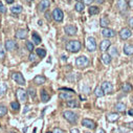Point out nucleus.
<instances>
[{
	"label": "nucleus",
	"mask_w": 133,
	"mask_h": 133,
	"mask_svg": "<svg viewBox=\"0 0 133 133\" xmlns=\"http://www.w3.org/2000/svg\"><path fill=\"white\" fill-rule=\"evenodd\" d=\"M17 97L20 102H26L27 99V92L24 89H17Z\"/></svg>",
	"instance_id": "10"
},
{
	"label": "nucleus",
	"mask_w": 133,
	"mask_h": 133,
	"mask_svg": "<svg viewBox=\"0 0 133 133\" xmlns=\"http://www.w3.org/2000/svg\"><path fill=\"white\" fill-rule=\"evenodd\" d=\"M124 52L127 55V56H132L133 55V45L132 44H126L124 46Z\"/></svg>",
	"instance_id": "17"
},
{
	"label": "nucleus",
	"mask_w": 133,
	"mask_h": 133,
	"mask_svg": "<svg viewBox=\"0 0 133 133\" xmlns=\"http://www.w3.org/2000/svg\"><path fill=\"white\" fill-rule=\"evenodd\" d=\"M12 79L14 80V81H16L18 84H20V85H25V80H24V78H23V76L20 74V72H15V74H13L12 75Z\"/></svg>",
	"instance_id": "8"
},
{
	"label": "nucleus",
	"mask_w": 133,
	"mask_h": 133,
	"mask_svg": "<svg viewBox=\"0 0 133 133\" xmlns=\"http://www.w3.org/2000/svg\"><path fill=\"white\" fill-rule=\"evenodd\" d=\"M26 48L29 51H32V50H34V44H32L31 42H26Z\"/></svg>",
	"instance_id": "38"
},
{
	"label": "nucleus",
	"mask_w": 133,
	"mask_h": 133,
	"mask_svg": "<svg viewBox=\"0 0 133 133\" xmlns=\"http://www.w3.org/2000/svg\"><path fill=\"white\" fill-rule=\"evenodd\" d=\"M4 58V50H3V47L0 45V59H3Z\"/></svg>",
	"instance_id": "41"
},
{
	"label": "nucleus",
	"mask_w": 133,
	"mask_h": 133,
	"mask_svg": "<svg viewBox=\"0 0 133 133\" xmlns=\"http://www.w3.org/2000/svg\"><path fill=\"white\" fill-rule=\"evenodd\" d=\"M47 133H52V132H47Z\"/></svg>",
	"instance_id": "57"
},
{
	"label": "nucleus",
	"mask_w": 133,
	"mask_h": 133,
	"mask_svg": "<svg viewBox=\"0 0 133 133\" xmlns=\"http://www.w3.org/2000/svg\"><path fill=\"white\" fill-rule=\"evenodd\" d=\"M6 113H8V109H6V107H4V106H0V117L3 116V115H5Z\"/></svg>",
	"instance_id": "36"
},
{
	"label": "nucleus",
	"mask_w": 133,
	"mask_h": 133,
	"mask_svg": "<svg viewBox=\"0 0 133 133\" xmlns=\"http://www.w3.org/2000/svg\"><path fill=\"white\" fill-rule=\"evenodd\" d=\"M82 126L84 127H87L88 129H94L95 128V124L92 119H89V118H84L82 121Z\"/></svg>",
	"instance_id": "13"
},
{
	"label": "nucleus",
	"mask_w": 133,
	"mask_h": 133,
	"mask_svg": "<svg viewBox=\"0 0 133 133\" xmlns=\"http://www.w3.org/2000/svg\"><path fill=\"white\" fill-rule=\"evenodd\" d=\"M77 1H78V2H79V1H81V0H77Z\"/></svg>",
	"instance_id": "56"
},
{
	"label": "nucleus",
	"mask_w": 133,
	"mask_h": 133,
	"mask_svg": "<svg viewBox=\"0 0 133 133\" xmlns=\"http://www.w3.org/2000/svg\"><path fill=\"white\" fill-rule=\"evenodd\" d=\"M46 17H47V19H48V20H50V18H49V15H48V14H46Z\"/></svg>",
	"instance_id": "52"
},
{
	"label": "nucleus",
	"mask_w": 133,
	"mask_h": 133,
	"mask_svg": "<svg viewBox=\"0 0 133 133\" xmlns=\"http://www.w3.org/2000/svg\"><path fill=\"white\" fill-rule=\"evenodd\" d=\"M88 11H89V14L90 15H97L99 13V10H98L97 6H90L88 9Z\"/></svg>",
	"instance_id": "32"
},
{
	"label": "nucleus",
	"mask_w": 133,
	"mask_h": 133,
	"mask_svg": "<svg viewBox=\"0 0 133 133\" xmlns=\"http://www.w3.org/2000/svg\"><path fill=\"white\" fill-rule=\"evenodd\" d=\"M115 110L117 111V112H125V110H126V105L124 104V103H117L116 105H115Z\"/></svg>",
	"instance_id": "25"
},
{
	"label": "nucleus",
	"mask_w": 133,
	"mask_h": 133,
	"mask_svg": "<svg viewBox=\"0 0 133 133\" xmlns=\"http://www.w3.org/2000/svg\"><path fill=\"white\" fill-rule=\"evenodd\" d=\"M101 87H102L103 91L105 93H107V94L112 93V91H113V86H112V84L110 82H103L102 85H101Z\"/></svg>",
	"instance_id": "9"
},
{
	"label": "nucleus",
	"mask_w": 133,
	"mask_h": 133,
	"mask_svg": "<svg viewBox=\"0 0 133 133\" xmlns=\"http://www.w3.org/2000/svg\"><path fill=\"white\" fill-rule=\"evenodd\" d=\"M131 101H132V103H133V96H132V98H131Z\"/></svg>",
	"instance_id": "55"
},
{
	"label": "nucleus",
	"mask_w": 133,
	"mask_h": 133,
	"mask_svg": "<svg viewBox=\"0 0 133 133\" xmlns=\"http://www.w3.org/2000/svg\"><path fill=\"white\" fill-rule=\"evenodd\" d=\"M129 25H130L131 27H133V17L130 18V20H129Z\"/></svg>",
	"instance_id": "45"
},
{
	"label": "nucleus",
	"mask_w": 133,
	"mask_h": 133,
	"mask_svg": "<svg viewBox=\"0 0 133 133\" xmlns=\"http://www.w3.org/2000/svg\"><path fill=\"white\" fill-rule=\"evenodd\" d=\"M26 1H28V2H30V1H34V0H26Z\"/></svg>",
	"instance_id": "54"
},
{
	"label": "nucleus",
	"mask_w": 133,
	"mask_h": 133,
	"mask_svg": "<svg viewBox=\"0 0 133 133\" xmlns=\"http://www.w3.org/2000/svg\"><path fill=\"white\" fill-rule=\"evenodd\" d=\"M76 64H77L78 67H80V68H85V67H87V66L89 65V60H88V58L82 56V57L77 58Z\"/></svg>",
	"instance_id": "3"
},
{
	"label": "nucleus",
	"mask_w": 133,
	"mask_h": 133,
	"mask_svg": "<svg viewBox=\"0 0 133 133\" xmlns=\"http://www.w3.org/2000/svg\"><path fill=\"white\" fill-rule=\"evenodd\" d=\"M37 55L40 58H44L46 56V50H44L43 48H37Z\"/></svg>",
	"instance_id": "34"
},
{
	"label": "nucleus",
	"mask_w": 133,
	"mask_h": 133,
	"mask_svg": "<svg viewBox=\"0 0 133 133\" xmlns=\"http://www.w3.org/2000/svg\"><path fill=\"white\" fill-rule=\"evenodd\" d=\"M86 48L89 51H94L96 49V41L93 37H89L86 40Z\"/></svg>",
	"instance_id": "4"
},
{
	"label": "nucleus",
	"mask_w": 133,
	"mask_h": 133,
	"mask_svg": "<svg viewBox=\"0 0 133 133\" xmlns=\"http://www.w3.org/2000/svg\"><path fill=\"white\" fill-rule=\"evenodd\" d=\"M129 6L131 9H133V0H130V1H129Z\"/></svg>",
	"instance_id": "48"
},
{
	"label": "nucleus",
	"mask_w": 133,
	"mask_h": 133,
	"mask_svg": "<svg viewBox=\"0 0 133 133\" xmlns=\"http://www.w3.org/2000/svg\"><path fill=\"white\" fill-rule=\"evenodd\" d=\"M70 133H80V131L78 129H71L70 130Z\"/></svg>",
	"instance_id": "46"
},
{
	"label": "nucleus",
	"mask_w": 133,
	"mask_h": 133,
	"mask_svg": "<svg viewBox=\"0 0 133 133\" xmlns=\"http://www.w3.org/2000/svg\"><path fill=\"white\" fill-rule=\"evenodd\" d=\"M63 116L65 117V119L67 121V122H69L70 124H75L76 122H77V119H78V115L75 113V112H72V111H64V113H63Z\"/></svg>",
	"instance_id": "2"
},
{
	"label": "nucleus",
	"mask_w": 133,
	"mask_h": 133,
	"mask_svg": "<svg viewBox=\"0 0 133 133\" xmlns=\"http://www.w3.org/2000/svg\"><path fill=\"white\" fill-rule=\"evenodd\" d=\"M11 133H15V132H11Z\"/></svg>",
	"instance_id": "59"
},
{
	"label": "nucleus",
	"mask_w": 133,
	"mask_h": 133,
	"mask_svg": "<svg viewBox=\"0 0 133 133\" xmlns=\"http://www.w3.org/2000/svg\"><path fill=\"white\" fill-rule=\"evenodd\" d=\"M6 2H8L9 4H12V3L14 2V0H6Z\"/></svg>",
	"instance_id": "49"
},
{
	"label": "nucleus",
	"mask_w": 133,
	"mask_h": 133,
	"mask_svg": "<svg viewBox=\"0 0 133 133\" xmlns=\"http://www.w3.org/2000/svg\"><path fill=\"white\" fill-rule=\"evenodd\" d=\"M75 9H76V11H77V12L82 13V12L84 11V9H85V5H84V3H83V2L79 1V2H77V3H76Z\"/></svg>",
	"instance_id": "28"
},
{
	"label": "nucleus",
	"mask_w": 133,
	"mask_h": 133,
	"mask_svg": "<svg viewBox=\"0 0 133 133\" xmlns=\"http://www.w3.org/2000/svg\"><path fill=\"white\" fill-rule=\"evenodd\" d=\"M86 133H91V132H86Z\"/></svg>",
	"instance_id": "58"
},
{
	"label": "nucleus",
	"mask_w": 133,
	"mask_h": 133,
	"mask_svg": "<svg viewBox=\"0 0 133 133\" xmlns=\"http://www.w3.org/2000/svg\"><path fill=\"white\" fill-rule=\"evenodd\" d=\"M0 13L1 14H5L6 13V8L3 5L2 2H0Z\"/></svg>",
	"instance_id": "39"
},
{
	"label": "nucleus",
	"mask_w": 133,
	"mask_h": 133,
	"mask_svg": "<svg viewBox=\"0 0 133 133\" xmlns=\"http://www.w3.org/2000/svg\"><path fill=\"white\" fill-rule=\"evenodd\" d=\"M36 58H37V57H36L34 54H30V55H29V61H31V62H34V61L36 60Z\"/></svg>",
	"instance_id": "43"
},
{
	"label": "nucleus",
	"mask_w": 133,
	"mask_h": 133,
	"mask_svg": "<svg viewBox=\"0 0 133 133\" xmlns=\"http://www.w3.org/2000/svg\"><path fill=\"white\" fill-rule=\"evenodd\" d=\"M83 1H84L85 4H90V3H92L93 0H83Z\"/></svg>",
	"instance_id": "44"
},
{
	"label": "nucleus",
	"mask_w": 133,
	"mask_h": 133,
	"mask_svg": "<svg viewBox=\"0 0 133 133\" xmlns=\"http://www.w3.org/2000/svg\"><path fill=\"white\" fill-rule=\"evenodd\" d=\"M109 47H110V41L109 40H103L101 42V44H99V49L103 50V51L107 50Z\"/></svg>",
	"instance_id": "18"
},
{
	"label": "nucleus",
	"mask_w": 133,
	"mask_h": 133,
	"mask_svg": "<svg viewBox=\"0 0 133 133\" xmlns=\"http://www.w3.org/2000/svg\"><path fill=\"white\" fill-rule=\"evenodd\" d=\"M94 94H95V96H97V97H102V96H104L105 92L103 91V89H102L101 86H97V87H95V89H94Z\"/></svg>",
	"instance_id": "21"
},
{
	"label": "nucleus",
	"mask_w": 133,
	"mask_h": 133,
	"mask_svg": "<svg viewBox=\"0 0 133 133\" xmlns=\"http://www.w3.org/2000/svg\"><path fill=\"white\" fill-rule=\"evenodd\" d=\"M96 2H97V3H102L103 0H96Z\"/></svg>",
	"instance_id": "51"
},
{
	"label": "nucleus",
	"mask_w": 133,
	"mask_h": 133,
	"mask_svg": "<svg viewBox=\"0 0 133 133\" xmlns=\"http://www.w3.org/2000/svg\"><path fill=\"white\" fill-rule=\"evenodd\" d=\"M45 81H46V79H45L43 76H37V77L34 79V82H35L37 85H42V84L45 83Z\"/></svg>",
	"instance_id": "23"
},
{
	"label": "nucleus",
	"mask_w": 133,
	"mask_h": 133,
	"mask_svg": "<svg viewBox=\"0 0 133 133\" xmlns=\"http://www.w3.org/2000/svg\"><path fill=\"white\" fill-rule=\"evenodd\" d=\"M16 47H17V44H16V42L14 40H8L5 42V48H6V50L12 51V50H15Z\"/></svg>",
	"instance_id": "15"
},
{
	"label": "nucleus",
	"mask_w": 133,
	"mask_h": 133,
	"mask_svg": "<svg viewBox=\"0 0 133 133\" xmlns=\"http://www.w3.org/2000/svg\"><path fill=\"white\" fill-rule=\"evenodd\" d=\"M102 61H103V63L106 64V65L110 64V62H111V57H110V55L104 54V55L102 56Z\"/></svg>",
	"instance_id": "29"
},
{
	"label": "nucleus",
	"mask_w": 133,
	"mask_h": 133,
	"mask_svg": "<svg viewBox=\"0 0 133 133\" xmlns=\"http://www.w3.org/2000/svg\"><path fill=\"white\" fill-rule=\"evenodd\" d=\"M128 5H129V3L126 1V0H118V1H117V9L119 11H122V12L126 11Z\"/></svg>",
	"instance_id": "16"
},
{
	"label": "nucleus",
	"mask_w": 133,
	"mask_h": 133,
	"mask_svg": "<svg viewBox=\"0 0 133 133\" xmlns=\"http://www.w3.org/2000/svg\"><path fill=\"white\" fill-rule=\"evenodd\" d=\"M52 17H54V19H55L57 22H61V21L63 20V18H64V14H63L62 10H60V9H55L54 12H52Z\"/></svg>",
	"instance_id": "5"
},
{
	"label": "nucleus",
	"mask_w": 133,
	"mask_h": 133,
	"mask_svg": "<svg viewBox=\"0 0 133 133\" xmlns=\"http://www.w3.org/2000/svg\"><path fill=\"white\" fill-rule=\"evenodd\" d=\"M128 114H129L130 116H132V117H133V109H130V110L128 111Z\"/></svg>",
	"instance_id": "47"
},
{
	"label": "nucleus",
	"mask_w": 133,
	"mask_h": 133,
	"mask_svg": "<svg viewBox=\"0 0 133 133\" xmlns=\"http://www.w3.org/2000/svg\"><path fill=\"white\" fill-rule=\"evenodd\" d=\"M64 30H65V32L67 34L68 36H75L76 34H77V27L75 26V25H72V24H68V25H66L65 26V28H64Z\"/></svg>",
	"instance_id": "7"
},
{
	"label": "nucleus",
	"mask_w": 133,
	"mask_h": 133,
	"mask_svg": "<svg viewBox=\"0 0 133 133\" xmlns=\"http://www.w3.org/2000/svg\"><path fill=\"white\" fill-rule=\"evenodd\" d=\"M81 42L78 40H72L69 41L67 44H66V50H68L70 52H78L81 49Z\"/></svg>",
	"instance_id": "1"
},
{
	"label": "nucleus",
	"mask_w": 133,
	"mask_h": 133,
	"mask_svg": "<svg viewBox=\"0 0 133 133\" xmlns=\"http://www.w3.org/2000/svg\"><path fill=\"white\" fill-rule=\"evenodd\" d=\"M98 133H106V132H105L103 129H101V130H98Z\"/></svg>",
	"instance_id": "50"
},
{
	"label": "nucleus",
	"mask_w": 133,
	"mask_h": 133,
	"mask_svg": "<svg viewBox=\"0 0 133 133\" xmlns=\"http://www.w3.org/2000/svg\"><path fill=\"white\" fill-rule=\"evenodd\" d=\"M11 11H12L13 14L18 15V14H20V13L22 12V6H21V5H15V6H13V8L11 9Z\"/></svg>",
	"instance_id": "31"
},
{
	"label": "nucleus",
	"mask_w": 133,
	"mask_h": 133,
	"mask_svg": "<svg viewBox=\"0 0 133 133\" xmlns=\"http://www.w3.org/2000/svg\"><path fill=\"white\" fill-rule=\"evenodd\" d=\"M41 99H42V102H48L49 99H50V95L47 93L46 90H41Z\"/></svg>",
	"instance_id": "20"
},
{
	"label": "nucleus",
	"mask_w": 133,
	"mask_h": 133,
	"mask_svg": "<svg viewBox=\"0 0 133 133\" xmlns=\"http://www.w3.org/2000/svg\"><path fill=\"white\" fill-rule=\"evenodd\" d=\"M52 133H64V131L62 129H60V128H55Z\"/></svg>",
	"instance_id": "42"
},
{
	"label": "nucleus",
	"mask_w": 133,
	"mask_h": 133,
	"mask_svg": "<svg viewBox=\"0 0 133 133\" xmlns=\"http://www.w3.org/2000/svg\"><path fill=\"white\" fill-rule=\"evenodd\" d=\"M131 36H132V31H131L129 28H127V27L123 28V29L119 31V37H121V39H123V40H127V39H129Z\"/></svg>",
	"instance_id": "6"
},
{
	"label": "nucleus",
	"mask_w": 133,
	"mask_h": 133,
	"mask_svg": "<svg viewBox=\"0 0 133 133\" xmlns=\"http://www.w3.org/2000/svg\"><path fill=\"white\" fill-rule=\"evenodd\" d=\"M122 90L124 92H130L132 90V85L130 83H124L122 85Z\"/></svg>",
	"instance_id": "30"
},
{
	"label": "nucleus",
	"mask_w": 133,
	"mask_h": 133,
	"mask_svg": "<svg viewBox=\"0 0 133 133\" xmlns=\"http://www.w3.org/2000/svg\"><path fill=\"white\" fill-rule=\"evenodd\" d=\"M72 96H74V93L71 92H62L61 94H60V97L62 98V99H65V101H70V99L72 98Z\"/></svg>",
	"instance_id": "19"
},
{
	"label": "nucleus",
	"mask_w": 133,
	"mask_h": 133,
	"mask_svg": "<svg viewBox=\"0 0 133 133\" xmlns=\"http://www.w3.org/2000/svg\"><path fill=\"white\" fill-rule=\"evenodd\" d=\"M26 37H27V30H26V29L20 28V29H18V30L16 31V38H17V39L23 40V39H25Z\"/></svg>",
	"instance_id": "14"
},
{
	"label": "nucleus",
	"mask_w": 133,
	"mask_h": 133,
	"mask_svg": "<svg viewBox=\"0 0 133 133\" xmlns=\"http://www.w3.org/2000/svg\"><path fill=\"white\" fill-rule=\"evenodd\" d=\"M31 37H32V41H34L35 44H40V43H41V38H40V36L37 34L36 31L32 32Z\"/></svg>",
	"instance_id": "27"
},
{
	"label": "nucleus",
	"mask_w": 133,
	"mask_h": 133,
	"mask_svg": "<svg viewBox=\"0 0 133 133\" xmlns=\"http://www.w3.org/2000/svg\"><path fill=\"white\" fill-rule=\"evenodd\" d=\"M62 58H63L64 61H66V57H65V56H62Z\"/></svg>",
	"instance_id": "53"
},
{
	"label": "nucleus",
	"mask_w": 133,
	"mask_h": 133,
	"mask_svg": "<svg viewBox=\"0 0 133 133\" xmlns=\"http://www.w3.org/2000/svg\"><path fill=\"white\" fill-rule=\"evenodd\" d=\"M50 5V2H49V0H41L39 5H38V9L40 12H45Z\"/></svg>",
	"instance_id": "12"
},
{
	"label": "nucleus",
	"mask_w": 133,
	"mask_h": 133,
	"mask_svg": "<svg viewBox=\"0 0 133 133\" xmlns=\"http://www.w3.org/2000/svg\"><path fill=\"white\" fill-rule=\"evenodd\" d=\"M109 52H110V57H111V58H113V57H116V56H117V49H116V47H115V46H112V47H110V50H109Z\"/></svg>",
	"instance_id": "33"
},
{
	"label": "nucleus",
	"mask_w": 133,
	"mask_h": 133,
	"mask_svg": "<svg viewBox=\"0 0 133 133\" xmlns=\"http://www.w3.org/2000/svg\"><path fill=\"white\" fill-rule=\"evenodd\" d=\"M67 106L70 108H77L80 106V104L77 99H70V101H67Z\"/></svg>",
	"instance_id": "26"
},
{
	"label": "nucleus",
	"mask_w": 133,
	"mask_h": 133,
	"mask_svg": "<svg viewBox=\"0 0 133 133\" xmlns=\"http://www.w3.org/2000/svg\"><path fill=\"white\" fill-rule=\"evenodd\" d=\"M28 92H29V94H30V96L32 97V98H34L35 97V95H36V91H35V89H32V88H29L28 89Z\"/></svg>",
	"instance_id": "40"
},
{
	"label": "nucleus",
	"mask_w": 133,
	"mask_h": 133,
	"mask_svg": "<svg viewBox=\"0 0 133 133\" xmlns=\"http://www.w3.org/2000/svg\"><path fill=\"white\" fill-rule=\"evenodd\" d=\"M118 117H119V115H118L117 113H109V114L107 115V119H108L109 122H112V123L116 122V121L118 119Z\"/></svg>",
	"instance_id": "24"
},
{
	"label": "nucleus",
	"mask_w": 133,
	"mask_h": 133,
	"mask_svg": "<svg viewBox=\"0 0 133 133\" xmlns=\"http://www.w3.org/2000/svg\"><path fill=\"white\" fill-rule=\"evenodd\" d=\"M109 23H110V21H109V19L107 17H102L101 20H99V25H101L103 28L107 27L109 25Z\"/></svg>",
	"instance_id": "22"
},
{
	"label": "nucleus",
	"mask_w": 133,
	"mask_h": 133,
	"mask_svg": "<svg viewBox=\"0 0 133 133\" xmlns=\"http://www.w3.org/2000/svg\"><path fill=\"white\" fill-rule=\"evenodd\" d=\"M6 91V85L4 83H0V95L4 94Z\"/></svg>",
	"instance_id": "35"
},
{
	"label": "nucleus",
	"mask_w": 133,
	"mask_h": 133,
	"mask_svg": "<svg viewBox=\"0 0 133 133\" xmlns=\"http://www.w3.org/2000/svg\"><path fill=\"white\" fill-rule=\"evenodd\" d=\"M102 35L105 37V38H112L115 36V31L111 28H108V27H105L103 28L102 30Z\"/></svg>",
	"instance_id": "11"
},
{
	"label": "nucleus",
	"mask_w": 133,
	"mask_h": 133,
	"mask_svg": "<svg viewBox=\"0 0 133 133\" xmlns=\"http://www.w3.org/2000/svg\"><path fill=\"white\" fill-rule=\"evenodd\" d=\"M11 107L14 110H18V109H20V104L18 102H12L11 103Z\"/></svg>",
	"instance_id": "37"
}]
</instances>
